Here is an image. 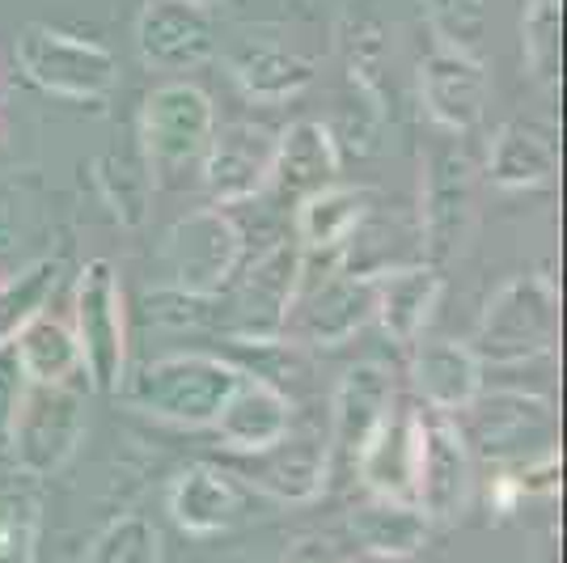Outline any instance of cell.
Instances as JSON below:
<instances>
[{
  "label": "cell",
  "instance_id": "44dd1931",
  "mask_svg": "<svg viewBox=\"0 0 567 563\" xmlns=\"http://www.w3.org/2000/svg\"><path fill=\"white\" fill-rule=\"evenodd\" d=\"M292 399L284 395L276 381H267L259 373H246L237 377L234 395L225 399L220 416H216V432L220 441L237 453H255V449L276 446L280 437L292 432Z\"/></svg>",
  "mask_w": 567,
  "mask_h": 563
},
{
  "label": "cell",
  "instance_id": "ffe728a7",
  "mask_svg": "<svg viewBox=\"0 0 567 563\" xmlns=\"http://www.w3.org/2000/svg\"><path fill=\"white\" fill-rule=\"evenodd\" d=\"M483 360L462 339H415L411 386L436 416H462L483 395Z\"/></svg>",
  "mask_w": 567,
  "mask_h": 563
},
{
  "label": "cell",
  "instance_id": "8992f818",
  "mask_svg": "<svg viewBox=\"0 0 567 563\" xmlns=\"http://www.w3.org/2000/svg\"><path fill=\"white\" fill-rule=\"evenodd\" d=\"M378 314V288L373 272H348L343 263L322 272V280L301 276L297 301L288 309L284 339L306 348H343Z\"/></svg>",
  "mask_w": 567,
  "mask_h": 563
},
{
  "label": "cell",
  "instance_id": "ac0fdd59",
  "mask_svg": "<svg viewBox=\"0 0 567 563\" xmlns=\"http://www.w3.org/2000/svg\"><path fill=\"white\" fill-rule=\"evenodd\" d=\"M225 69H229L237 90L259 106L292 102L318 81V69H313L309 55L284 48L280 39L255 34V30L234 39V48L225 51Z\"/></svg>",
  "mask_w": 567,
  "mask_h": 563
},
{
  "label": "cell",
  "instance_id": "8d00e7d4",
  "mask_svg": "<svg viewBox=\"0 0 567 563\" xmlns=\"http://www.w3.org/2000/svg\"><path fill=\"white\" fill-rule=\"evenodd\" d=\"M517 474V488L525 500H550L559 495V483H564V462H559V449H543L534 458H525L517 467H508Z\"/></svg>",
  "mask_w": 567,
  "mask_h": 563
},
{
  "label": "cell",
  "instance_id": "7c38bea8",
  "mask_svg": "<svg viewBox=\"0 0 567 563\" xmlns=\"http://www.w3.org/2000/svg\"><path fill=\"white\" fill-rule=\"evenodd\" d=\"M474 495V453L466 432L453 416L424 411L420 441V474H415V509L427 525H457Z\"/></svg>",
  "mask_w": 567,
  "mask_h": 563
},
{
  "label": "cell",
  "instance_id": "5bb4252c",
  "mask_svg": "<svg viewBox=\"0 0 567 563\" xmlns=\"http://www.w3.org/2000/svg\"><path fill=\"white\" fill-rule=\"evenodd\" d=\"M136 55L148 72H190L216 55V22L190 0H148L136 18Z\"/></svg>",
  "mask_w": 567,
  "mask_h": 563
},
{
  "label": "cell",
  "instance_id": "f1b7e54d",
  "mask_svg": "<svg viewBox=\"0 0 567 563\" xmlns=\"http://www.w3.org/2000/svg\"><path fill=\"white\" fill-rule=\"evenodd\" d=\"M60 280H64V258H34L22 272L0 280V356L18 344V335L34 318L48 314Z\"/></svg>",
  "mask_w": 567,
  "mask_h": 563
},
{
  "label": "cell",
  "instance_id": "d6986e66",
  "mask_svg": "<svg viewBox=\"0 0 567 563\" xmlns=\"http://www.w3.org/2000/svg\"><path fill=\"white\" fill-rule=\"evenodd\" d=\"M343 153L327 123L318 119H297L276 136V157H271V178L267 187L280 195L284 204H301L313 191L339 183Z\"/></svg>",
  "mask_w": 567,
  "mask_h": 563
},
{
  "label": "cell",
  "instance_id": "e0dca14e",
  "mask_svg": "<svg viewBox=\"0 0 567 563\" xmlns=\"http://www.w3.org/2000/svg\"><path fill=\"white\" fill-rule=\"evenodd\" d=\"M420 441H424V411L399 407L378 423V432L355 453V474L369 495L415 504V474H420Z\"/></svg>",
  "mask_w": 567,
  "mask_h": 563
},
{
  "label": "cell",
  "instance_id": "4316f807",
  "mask_svg": "<svg viewBox=\"0 0 567 563\" xmlns=\"http://www.w3.org/2000/svg\"><path fill=\"white\" fill-rule=\"evenodd\" d=\"M348 530L355 534V542L373 555V560H411L420 555L427 542V516L415 504H402V500H364L360 509H352L348 516Z\"/></svg>",
  "mask_w": 567,
  "mask_h": 563
},
{
  "label": "cell",
  "instance_id": "7a4b0ae2",
  "mask_svg": "<svg viewBox=\"0 0 567 563\" xmlns=\"http://www.w3.org/2000/svg\"><path fill=\"white\" fill-rule=\"evenodd\" d=\"M559 339V288L546 272H525L504 280L487 297L474 327V356L483 365H529Z\"/></svg>",
  "mask_w": 567,
  "mask_h": 563
},
{
  "label": "cell",
  "instance_id": "4dcf8cb0",
  "mask_svg": "<svg viewBox=\"0 0 567 563\" xmlns=\"http://www.w3.org/2000/svg\"><path fill=\"white\" fill-rule=\"evenodd\" d=\"M94 178L118 225L141 229L144 221H148V199H153V170L144 162V153H127V149L97 153Z\"/></svg>",
  "mask_w": 567,
  "mask_h": 563
},
{
  "label": "cell",
  "instance_id": "e575fe53",
  "mask_svg": "<svg viewBox=\"0 0 567 563\" xmlns=\"http://www.w3.org/2000/svg\"><path fill=\"white\" fill-rule=\"evenodd\" d=\"M39 539H43V500L30 488L4 483L0 488V563H34Z\"/></svg>",
  "mask_w": 567,
  "mask_h": 563
},
{
  "label": "cell",
  "instance_id": "1f68e13d",
  "mask_svg": "<svg viewBox=\"0 0 567 563\" xmlns=\"http://www.w3.org/2000/svg\"><path fill=\"white\" fill-rule=\"evenodd\" d=\"M559 34L564 0H520V55L543 90L559 85Z\"/></svg>",
  "mask_w": 567,
  "mask_h": 563
},
{
  "label": "cell",
  "instance_id": "4fadbf2b",
  "mask_svg": "<svg viewBox=\"0 0 567 563\" xmlns=\"http://www.w3.org/2000/svg\"><path fill=\"white\" fill-rule=\"evenodd\" d=\"M229 474L276 504H313L331 483V441L318 432H288L276 446L241 453V467Z\"/></svg>",
  "mask_w": 567,
  "mask_h": 563
},
{
  "label": "cell",
  "instance_id": "52a82bcc",
  "mask_svg": "<svg viewBox=\"0 0 567 563\" xmlns=\"http://www.w3.org/2000/svg\"><path fill=\"white\" fill-rule=\"evenodd\" d=\"M18 64L43 94L69 102H102L118 85V60L102 43L43 22H30L18 34Z\"/></svg>",
  "mask_w": 567,
  "mask_h": 563
},
{
  "label": "cell",
  "instance_id": "603a6c76",
  "mask_svg": "<svg viewBox=\"0 0 567 563\" xmlns=\"http://www.w3.org/2000/svg\"><path fill=\"white\" fill-rule=\"evenodd\" d=\"M373 288H378V314L385 339L411 348L415 339H424V327L432 309L441 301L445 276L432 263H411V267H390V272H373Z\"/></svg>",
  "mask_w": 567,
  "mask_h": 563
},
{
  "label": "cell",
  "instance_id": "60d3db41",
  "mask_svg": "<svg viewBox=\"0 0 567 563\" xmlns=\"http://www.w3.org/2000/svg\"><path fill=\"white\" fill-rule=\"evenodd\" d=\"M343 563H373V560H343Z\"/></svg>",
  "mask_w": 567,
  "mask_h": 563
},
{
  "label": "cell",
  "instance_id": "b9f144b4",
  "mask_svg": "<svg viewBox=\"0 0 567 563\" xmlns=\"http://www.w3.org/2000/svg\"><path fill=\"white\" fill-rule=\"evenodd\" d=\"M225 563H250V560H225Z\"/></svg>",
  "mask_w": 567,
  "mask_h": 563
},
{
  "label": "cell",
  "instance_id": "3957f363",
  "mask_svg": "<svg viewBox=\"0 0 567 563\" xmlns=\"http://www.w3.org/2000/svg\"><path fill=\"white\" fill-rule=\"evenodd\" d=\"M72 339L90 390L115 399L127 381V306L123 284L106 258H90L72 284Z\"/></svg>",
  "mask_w": 567,
  "mask_h": 563
},
{
  "label": "cell",
  "instance_id": "d6a6232c",
  "mask_svg": "<svg viewBox=\"0 0 567 563\" xmlns=\"http://www.w3.org/2000/svg\"><path fill=\"white\" fill-rule=\"evenodd\" d=\"M424 18L436 34V48L483 60L492 30V0H424Z\"/></svg>",
  "mask_w": 567,
  "mask_h": 563
},
{
  "label": "cell",
  "instance_id": "836d02e7",
  "mask_svg": "<svg viewBox=\"0 0 567 563\" xmlns=\"http://www.w3.org/2000/svg\"><path fill=\"white\" fill-rule=\"evenodd\" d=\"M85 563H166L162 530L144 513H118L94 534Z\"/></svg>",
  "mask_w": 567,
  "mask_h": 563
},
{
  "label": "cell",
  "instance_id": "ab89813d",
  "mask_svg": "<svg viewBox=\"0 0 567 563\" xmlns=\"http://www.w3.org/2000/svg\"><path fill=\"white\" fill-rule=\"evenodd\" d=\"M190 4H199V9H208V13H213V9H225L229 0H190Z\"/></svg>",
  "mask_w": 567,
  "mask_h": 563
},
{
  "label": "cell",
  "instance_id": "30bf717a",
  "mask_svg": "<svg viewBox=\"0 0 567 563\" xmlns=\"http://www.w3.org/2000/svg\"><path fill=\"white\" fill-rule=\"evenodd\" d=\"M474 229V170L462 149H436L420 178V242L432 267L466 250Z\"/></svg>",
  "mask_w": 567,
  "mask_h": 563
},
{
  "label": "cell",
  "instance_id": "9a60e30c",
  "mask_svg": "<svg viewBox=\"0 0 567 563\" xmlns=\"http://www.w3.org/2000/svg\"><path fill=\"white\" fill-rule=\"evenodd\" d=\"M271 157H276V132L255 123H229L213 132V144L199 162V183L216 208L246 204L267 191Z\"/></svg>",
  "mask_w": 567,
  "mask_h": 563
},
{
  "label": "cell",
  "instance_id": "9c48e42d",
  "mask_svg": "<svg viewBox=\"0 0 567 563\" xmlns=\"http://www.w3.org/2000/svg\"><path fill=\"white\" fill-rule=\"evenodd\" d=\"M462 416H471V432L462 428L471 453L487 458L492 467H517L543 449H555V407L538 395H478Z\"/></svg>",
  "mask_w": 567,
  "mask_h": 563
},
{
  "label": "cell",
  "instance_id": "2e32d148",
  "mask_svg": "<svg viewBox=\"0 0 567 563\" xmlns=\"http://www.w3.org/2000/svg\"><path fill=\"white\" fill-rule=\"evenodd\" d=\"M487 94H492V76H487V64L478 55H462L450 48H436L432 55H424L420 106L441 132H450V136L474 132L483 111H487Z\"/></svg>",
  "mask_w": 567,
  "mask_h": 563
},
{
  "label": "cell",
  "instance_id": "d4e9b609",
  "mask_svg": "<svg viewBox=\"0 0 567 563\" xmlns=\"http://www.w3.org/2000/svg\"><path fill=\"white\" fill-rule=\"evenodd\" d=\"M559 174V149L550 141V127L534 119H513L504 123L492 149H487V178L499 191H529L543 187Z\"/></svg>",
  "mask_w": 567,
  "mask_h": 563
},
{
  "label": "cell",
  "instance_id": "8fae6325",
  "mask_svg": "<svg viewBox=\"0 0 567 563\" xmlns=\"http://www.w3.org/2000/svg\"><path fill=\"white\" fill-rule=\"evenodd\" d=\"M297 284H301V246L276 242L267 255L246 267V276L234 293V306L220 318L225 335L234 344L280 339L288 309L297 301Z\"/></svg>",
  "mask_w": 567,
  "mask_h": 563
},
{
  "label": "cell",
  "instance_id": "277c9868",
  "mask_svg": "<svg viewBox=\"0 0 567 563\" xmlns=\"http://www.w3.org/2000/svg\"><path fill=\"white\" fill-rule=\"evenodd\" d=\"M85 441V395L76 381H22L9 411V458L25 479H51Z\"/></svg>",
  "mask_w": 567,
  "mask_h": 563
},
{
  "label": "cell",
  "instance_id": "d590c367",
  "mask_svg": "<svg viewBox=\"0 0 567 563\" xmlns=\"http://www.w3.org/2000/svg\"><path fill=\"white\" fill-rule=\"evenodd\" d=\"M220 297H195V293H183V288H153L148 297H144V306H148V318H157V323H169V327H208L220 306H216Z\"/></svg>",
  "mask_w": 567,
  "mask_h": 563
},
{
  "label": "cell",
  "instance_id": "ba28073f",
  "mask_svg": "<svg viewBox=\"0 0 567 563\" xmlns=\"http://www.w3.org/2000/svg\"><path fill=\"white\" fill-rule=\"evenodd\" d=\"M241 229L225 208L187 212L166 237V267L174 288L195 297H220L241 272Z\"/></svg>",
  "mask_w": 567,
  "mask_h": 563
},
{
  "label": "cell",
  "instance_id": "6da1fadb",
  "mask_svg": "<svg viewBox=\"0 0 567 563\" xmlns=\"http://www.w3.org/2000/svg\"><path fill=\"white\" fill-rule=\"evenodd\" d=\"M237 369L234 360L213 352H169L148 360L141 373L123 381L127 402L153 420L178 428H213L225 399L234 395Z\"/></svg>",
  "mask_w": 567,
  "mask_h": 563
},
{
  "label": "cell",
  "instance_id": "7402d4cb",
  "mask_svg": "<svg viewBox=\"0 0 567 563\" xmlns=\"http://www.w3.org/2000/svg\"><path fill=\"white\" fill-rule=\"evenodd\" d=\"M394 377L378 360H360L339 377L331 395V449L355 458L360 446L378 432V423L394 411Z\"/></svg>",
  "mask_w": 567,
  "mask_h": 563
},
{
  "label": "cell",
  "instance_id": "cb8c5ba5",
  "mask_svg": "<svg viewBox=\"0 0 567 563\" xmlns=\"http://www.w3.org/2000/svg\"><path fill=\"white\" fill-rule=\"evenodd\" d=\"M166 509L183 534H190V539H213V534H225L237 521L241 495H237L234 474L225 467L195 462V467L174 474V483H169L166 492Z\"/></svg>",
  "mask_w": 567,
  "mask_h": 563
},
{
  "label": "cell",
  "instance_id": "83f0119b",
  "mask_svg": "<svg viewBox=\"0 0 567 563\" xmlns=\"http://www.w3.org/2000/svg\"><path fill=\"white\" fill-rule=\"evenodd\" d=\"M394 25L381 18L378 4L352 0L343 18V48H348V69L352 81L373 98V106L385 111V81H390V39Z\"/></svg>",
  "mask_w": 567,
  "mask_h": 563
},
{
  "label": "cell",
  "instance_id": "f35d334b",
  "mask_svg": "<svg viewBox=\"0 0 567 563\" xmlns=\"http://www.w3.org/2000/svg\"><path fill=\"white\" fill-rule=\"evenodd\" d=\"M280 563H343V560H339L334 542H327V539H297L280 555Z\"/></svg>",
  "mask_w": 567,
  "mask_h": 563
},
{
  "label": "cell",
  "instance_id": "74e56055",
  "mask_svg": "<svg viewBox=\"0 0 567 563\" xmlns=\"http://www.w3.org/2000/svg\"><path fill=\"white\" fill-rule=\"evenodd\" d=\"M520 488H517V474L508 467H496V474H492V488H487V509H492V516L496 521H504V516H513L520 509Z\"/></svg>",
  "mask_w": 567,
  "mask_h": 563
},
{
  "label": "cell",
  "instance_id": "f546056e",
  "mask_svg": "<svg viewBox=\"0 0 567 563\" xmlns=\"http://www.w3.org/2000/svg\"><path fill=\"white\" fill-rule=\"evenodd\" d=\"M18 365H22V381H48V386H64V381H81V352L72 327L55 323L51 314L34 318L30 327L18 335L13 344Z\"/></svg>",
  "mask_w": 567,
  "mask_h": 563
},
{
  "label": "cell",
  "instance_id": "5b68a950",
  "mask_svg": "<svg viewBox=\"0 0 567 563\" xmlns=\"http://www.w3.org/2000/svg\"><path fill=\"white\" fill-rule=\"evenodd\" d=\"M216 132V106L213 98L204 94L190 81H169L157 85L153 94L144 98L141 123V153L153 178H178L187 170H199L208 144Z\"/></svg>",
  "mask_w": 567,
  "mask_h": 563
},
{
  "label": "cell",
  "instance_id": "484cf974",
  "mask_svg": "<svg viewBox=\"0 0 567 563\" xmlns=\"http://www.w3.org/2000/svg\"><path fill=\"white\" fill-rule=\"evenodd\" d=\"M369 187H348V183H331V187L313 191L297 204V246L301 250H348V242L369 216Z\"/></svg>",
  "mask_w": 567,
  "mask_h": 563
}]
</instances>
